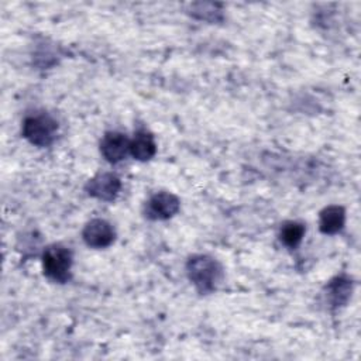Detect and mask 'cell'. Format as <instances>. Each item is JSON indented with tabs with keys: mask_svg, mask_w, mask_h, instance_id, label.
I'll return each instance as SVG.
<instances>
[{
	"mask_svg": "<svg viewBox=\"0 0 361 361\" xmlns=\"http://www.w3.org/2000/svg\"><path fill=\"white\" fill-rule=\"evenodd\" d=\"M186 272L199 293H210L219 282L221 268L219 262L209 255H193L188 259Z\"/></svg>",
	"mask_w": 361,
	"mask_h": 361,
	"instance_id": "obj_1",
	"label": "cell"
},
{
	"mask_svg": "<svg viewBox=\"0 0 361 361\" xmlns=\"http://www.w3.org/2000/svg\"><path fill=\"white\" fill-rule=\"evenodd\" d=\"M58 131V121L48 113H35L25 117L23 137L35 147H48L54 142Z\"/></svg>",
	"mask_w": 361,
	"mask_h": 361,
	"instance_id": "obj_2",
	"label": "cell"
},
{
	"mask_svg": "<svg viewBox=\"0 0 361 361\" xmlns=\"http://www.w3.org/2000/svg\"><path fill=\"white\" fill-rule=\"evenodd\" d=\"M42 268L47 278L54 282L65 283L71 279L72 252L61 244H52L42 254Z\"/></svg>",
	"mask_w": 361,
	"mask_h": 361,
	"instance_id": "obj_3",
	"label": "cell"
},
{
	"mask_svg": "<svg viewBox=\"0 0 361 361\" xmlns=\"http://www.w3.org/2000/svg\"><path fill=\"white\" fill-rule=\"evenodd\" d=\"M85 189L87 195L92 197L104 202H111L117 197L121 189V182L118 176L111 172H100L94 175L92 179H89Z\"/></svg>",
	"mask_w": 361,
	"mask_h": 361,
	"instance_id": "obj_4",
	"label": "cell"
},
{
	"mask_svg": "<svg viewBox=\"0 0 361 361\" xmlns=\"http://www.w3.org/2000/svg\"><path fill=\"white\" fill-rule=\"evenodd\" d=\"M179 199L169 192H158L149 197L145 204V217L151 220H166L179 210Z\"/></svg>",
	"mask_w": 361,
	"mask_h": 361,
	"instance_id": "obj_5",
	"label": "cell"
},
{
	"mask_svg": "<svg viewBox=\"0 0 361 361\" xmlns=\"http://www.w3.org/2000/svg\"><path fill=\"white\" fill-rule=\"evenodd\" d=\"M82 237L87 247L106 248L114 241L116 231L109 221L103 219H92L86 223Z\"/></svg>",
	"mask_w": 361,
	"mask_h": 361,
	"instance_id": "obj_6",
	"label": "cell"
},
{
	"mask_svg": "<svg viewBox=\"0 0 361 361\" xmlns=\"http://www.w3.org/2000/svg\"><path fill=\"white\" fill-rule=\"evenodd\" d=\"M100 152L110 164L123 161L130 154V138L118 131H109L100 141Z\"/></svg>",
	"mask_w": 361,
	"mask_h": 361,
	"instance_id": "obj_7",
	"label": "cell"
},
{
	"mask_svg": "<svg viewBox=\"0 0 361 361\" xmlns=\"http://www.w3.org/2000/svg\"><path fill=\"white\" fill-rule=\"evenodd\" d=\"M345 223V212L341 206L331 204L324 207L319 216V228L323 234H337Z\"/></svg>",
	"mask_w": 361,
	"mask_h": 361,
	"instance_id": "obj_8",
	"label": "cell"
},
{
	"mask_svg": "<svg viewBox=\"0 0 361 361\" xmlns=\"http://www.w3.org/2000/svg\"><path fill=\"white\" fill-rule=\"evenodd\" d=\"M157 152L154 135L145 130L137 131L130 140V154L138 161H148Z\"/></svg>",
	"mask_w": 361,
	"mask_h": 361,
	"instance_id": "obj_9",
	"label": "cell"
},
{
	"mask_svg": "<svg viewBox=\"0 0 361 361\" xmlns=\"http://www.w3.org/2000/svg\"><path fill=\"white\" fill-rule=\"evenodd\" d=\"M326 290H327L326 293L327 299L333 307L344 306L351 296L353 283L345 276H336L329 282V285L326 286Z\"/></svg>",
	"mask_w": 361,
	"mask_h": 361,
	"instance_id": "obj_10",
	"label": "cell"
},
{
	"mask_svg": "<svg viewBox=\"0 0 361 361\" xmlns=\"http://www.w3.org/2000/svg\"><path fill=\"white\" fill-rule=\"evenodd\" d=\"M305 231H306V227L303 223L286 221L281 227L279 238H281L282 244L286 245L288 248H296L300 244V241L303 240Z\"/></svg>",
	"mask_w": 361,
	"mask_h": 361,
	"instance_id": "obj_11",
	"label": "cell"
}]
</instances>
